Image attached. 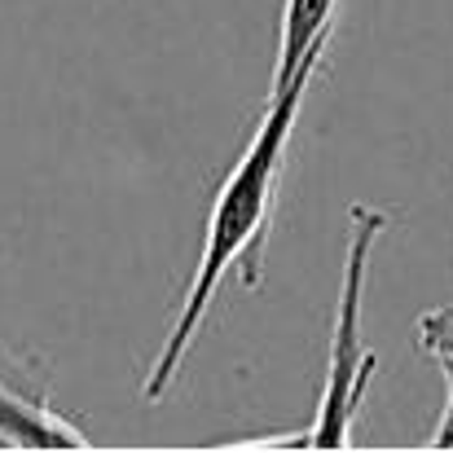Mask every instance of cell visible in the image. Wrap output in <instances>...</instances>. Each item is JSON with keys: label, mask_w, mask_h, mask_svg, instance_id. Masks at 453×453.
Listing matches in <instances>:
<instances>
[{"label": "cell", "mask_w": 453, "mask_h": 453, "mask_svg": "<svg viewBox=\"0 0 453 453\" xmlns=\"http://www.w3.org/2000/svg\"><path fill=\"white\" fill-rule=\"evenodd\" d=\"M0 445H9V449H88V436L49 405V392H27V388L0 379Z\"/></svg>", "instance_id": "cell-3"}, {"label": "cell", "mask_w": 453, "mask_h": 453, "mask_svg": "<svg viewBox=\"0 0 453 453\" xmlns=\"http://www.w3.org/2000/svg\"><path fill=\"white\" fill-rule=\"evenodd\" d=\"M321 71V62H308L287 80L282 93H273L265 102V115L251 133V142L242 146L238 163L229 167V176L220 180L211 211H207V229H203V247H198V265L194 278L180 296V312L154 357L150 374L142 383L146 401H163L172 392V383L180 379V365L216 303V291L225 282L229 269L242 273V287H260L265 278V251H269V229H273V211H278V189H282V172H287V150H291V133L303 111V93L312 84V75Z\"/></svg>", "instance_id": "cell-1"}, {"label": "cell", "mask_w": 453, "mask_h": 453, "mask_svg": "<svg viewBox=\"0 0 453 453\" xmlns=\"http://www.w3.org/2000/svg\"><path fill=\"white\" fill-rule=\"evenodd\" d=\"M352 229H348V256H343V278H339V303H334V326H330V348H326V379H321V396L312 410V423L282 436L296 449H348L361 401L370 392V379L379 370V357L361 343V300H365V282H370V260L374 247L388 229V211L379 207H352L348 211Z\"/></svg>", "instance_id": "cell-2"}, {"label": "cell", "mask_w": 453, "mask_h": 453, "mask_svg": "<svg viewBox=\"0 0 453 453\" xmlns=\"http://www.w3.org/2000/svg\"><path fill=\"white\" fill-rule=\"evenodd\" d=\"M334 13L339 0H282V27H278V58H273V80L269 97L287 88V80L303 71L308 62L326 58V44L334 35Z\"/></svg>", "instance_id": "cell-4"}, {"label": "cell", "mask_w": 453, "mask_h": 453, "mask_svg": "<svg viewBox=\"0 0 453 453\" xmlns=\"http://www.w3.org/2000/svg\"><path fill=\"white\" fill-rule=\"evenodd\" d=\"M418 352L445 379V410H441V423L432 432V445L453 449V303H441V308L418 317Z\"/></svg>", "instance_id": "cell-5"}]
</instances>
